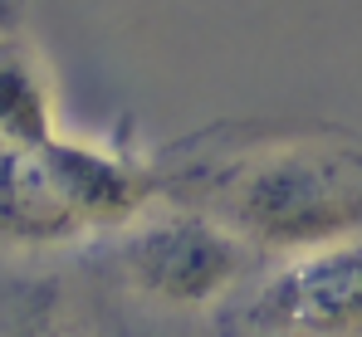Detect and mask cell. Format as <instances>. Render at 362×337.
Listing matches in <instances>:
<instances>
[{"instance_id":"6da1fadb","label":"cell","mask_w":362,"mask_h":337,"mask_svg":"<svg viewBox=\"0 0 362 337\" xmlns=\"http://www.w3.org/2000/svg\"><path fill=\"white\" fill-rule=\"evenodd\" d=\"M162 196L250 240L264 259L362 235V132L343 122H211L157 147Z\"/></svg>"},{"instance_id":"7a4b0ae2","label":"cell","mask_w":362,"mask_h":337,"mask_svg":"<svg viewBox=\"0 0 362 337\" xmlns=\"http://www.w3.org/2000/svg\"><path fill=\"white\" fill-rule=\"evenodd\" d=\"M103 274L127 303L152 318H201L216 313L255 279L269 259L216 215L162 196L132 225L93 240Z\"/></svg>"},{"instance_id":"3957f363","label":"cell","mask_w":362,"mask_h":337,"mask_svg":"<svg viewBox=\"0 0 362 337\" xmlns=\"http://www.w3.org/2000/svg\"><path fill=\"white\" fill-rule=\"evenodd\" d=\"M221 337H362V235L269 259L216 313Z\"/></svg>"},{"instance_id":"277c9868","label":"cell","mask_w":362,"mask_h":337,"mask_svg":"<svg viewBox=\"0 0 362 337\" xmlns=\"http://www.w3.org/2000/svg\"><path fill=\"white\" fill-rule=\"evenodd\" d=\"M40 152H45L49 171L59 176L69 206L78 211V220L88 225L93 240L132 225L147 206L162 201L157 157L142 152L132 142V132H118V137H74V132H59Z\"/></svg>"},{"instance_id":"5b68a950","label":"cell","mask_w":362,"mask_h":337,"mask_svg":"<svg viewBox=\"0 0 362 337\" xmlns=\"http://www.w3.org/2000/svg\"><path fill=\"white\" fill-rule=\"evenodd\" d=\"M0 240L15 249H78L93 244L88 225L69 206L59 176L40 147L0 142Z\"/></svg>"},{"instance_id":"8992f818","label":"cell","mask_w":362,"mask_h":337,"mask_svg":"<svg viewBox=\"0 0 362 337\" xmlns=\"http://www.w3.org/2000/svg\"><path fill=\"white\" fill-rule=\"evenodd\" d=\"M59 132V93L49 59L25 30L0 35V142L45 147Z\"/></svg>"},{"instance_id":"52a82bcc","label":"cell","mask_w":362,"mask_h":337,"mask_svg":"<svg viewBox=\"0 0 362 337\" xmlns=\"http://www.w3.org/2000/svg\"><path fill=\"white\" fill-rule=\"evenodd\" d=\"M15 337H108L98 323H88V318H78L74 308H49L45 318H35L30 328H20Z\"/></svg>"},{"instance_id":"ba28073f","label":"cell","mask_w":362,"mask_h":337,"mask_svg":"<svg viewBox=\"0 0 362 337\" xmlns=\"http://www.w3.org/2000/svg\"><path fill=\"white\" fill-rule=\"evenodd\" d=\"M25 15H30V0H0V35L25 30Z\"/></svg>"},{"instance_id":"9c48e42d","label":"cell","mask_w":362,"mask_h":337,"mask_svg":"<svg viewBox=\"0 0 362 337\" xmlns=\"http://www.w3.org/2000/svg\"><path fill=\"white\" fill-rule=\"evenodd\" d=\"M216 337H221V333H216Z\"/></svg>"}]
</instances>
